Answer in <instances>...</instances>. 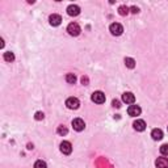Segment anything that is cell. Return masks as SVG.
<instances>
[{"mask_svg":"<svg viewBox=\"0 0 168 168\" xmlns=\"http://www.w3.org/2000/svg\"><path fill=\"white\" fill-rule=\"evenodd\" d=\"M61 151L63 152L64 155H70L72 152V144L70 142H67V141H63L61 143Z\"/></svg>","mask_w":168,"mask_h":168,"instance_id":"obj_5","label":"cell"},{"mask_svg":"<svg viewBox=\"0 0 168 168\" xmlns=\"http://www.w3.org/2000/svg\"><path fill=\"white\" fill-rule=\"evenodd\" d=\"M122 101L126 104H133L135 101V96L131 92H125L122 95Z\"/></svg>","mask_w":168,"mask_h":168,"instance_id":"obj_8","label":"cell"},{"mask_svg":"<svg viewBox=\"0 0 168 168\" xmlns=\"http://www.w3.org/2000/svg\"><path fill=\"white\" fill-rule=\"evenodd\" d=\"M125 64L129 68H134L135 67V61L133 59V58H125Z\"/></svg>","mask_w":168,"mask_h":168,"instance_id":"obj_15","label":"cell"},{"mask_svg":"<svg viewBox=\"0 0 168 168\" xmlns=\"http://www.w3.org/2000/svg\"><path fill=\"white\" fill-rule=\"evenodd\" d=\"M57 133L59 134V135H66V134L68 133V130H67V127H66V126L61 125V126H58V129H57Z\"/></svg>","mask_w":168,"mask_h":168,"instance_id":"obj_18","label":"cell"},{"mask_svg":"<svg viewBox=\"0 0 168 168\" xmlns=\"http://www.w3.org/2000/svg\"><path fill=\"white\" fill-rule=\"evenodd\" d=\"M72 127H74L76 131H82L85 127V123L82 118H75L74 121H72Z\"/></svg>","mask_w":168,"mask_h":168,"instance_id":"obj_6","label":"cell"},{"mask_svg":"<svg viewBox=\"0 0 168 168\" xmlns=\"http://www.w3.org/2000/svg\"><path fill=\"white\" fill-rule=\"evenodd\" d=\"M91 100L93 101V103H96V104H103V103H105V95L101 91H96V92L92 93Z\"/></svg>","mask_w":168,"mask_h":168,"instance_id":"obj_2","label":"cell"},{"mask_svg":"<svg viewBox=\"0 0 168 168\" xmlns=\"http://www.w3.org/2000/svg\"><path fill=\"white\" fill-rule=\"evenodd\" d=\"M133 126L137 131H143L146 129V122L143 120H137L134 123H133Z\"/></svg>","mask_w":168,"mask_h":168,"instance_id":"obj_12","label":"cell"},{"mask_svg":"<svg viewBox=\"0 0 168 168\" xmlns=\"http://www.w3.org/2000/svg\"><path fill=\"white\" fill-rule=\"evenodd\" d=\"M3 58H4L5 62H13L14 61V54L12 51H7V53H4Z\"/></svg>","mask_w":168,"mask_h":168,"instance_id":"obj_14","label":"cell"},{"mask_svg":"<svg viewBox=\"0 0 168 168\" xmlns=\"http://www.w3.org/2000/svg\"><path fill=\"white\" fill-rule=\"evenodd\" d=\"M67 13L70 14V16H78V14L80 13V8L76 4H71V5L67 7Z\"/></svg>","mask_w":168,"mask_h":168,"instance_id":"obj_10","label":"cell"},{"mask_svg":"<svg viewBox=\"0 0 168 168\" xmlns=\"http://www.w3.org/2000/svg\"><path fill=\"white\" fill-rule=\"evenodd\" d=\"M141 112H142V109H141V106H138V105H130L129 109H127V113H129V116H131V117L139 116Z\"/></svg>","mask_w":168,"mask_h":168,"instance_id":"obj_7","label":"cell"},{"mask_svg":"<svg viewBox=\"0 0 168 168\" xmlns=\"http://www.w3.org/2000/svg\"><path fill=\"white\" fill-rule=\"evenodd\" d=\"M130 11L131 12H133V13H138V12H139V8H138V7H131V8H130Z\"/></svg>","mask_w":168,"mask_h":168,"instance_id":"obj_22","label":"cell"},{"mask_svg":"<svg viewBox=\"0 0 168 168\" xmlns=\"http://www.w3.org/2000/svg\"><path fill=\"white\" fill-rule=\"evenodd\" d=\"M129 11H130V8L126 7V5H121L118 8V13L121 14V16H126V14L129 13Z\"/></svg>","mask_w":168,"mask_h":168,"instance_id":"obj_16","label":"cell"},{"mask_svg":"<svg viewBox=\"0 0 168 168\" xmlns=\"http://www.w3.org/2000/svg\"><path fill=\"white\" fill-rule=\"evenodd\" d=\"M67 32H68L70 35H74V37H76V35L80 34L82 29H80V26H79L78 23H71V24H68V26H67Z\"/></svg>","mask_w":168,"mask_h":168,"instance_id":"obj_1","label":"cell"},{"mask_svg":"<svg viewBox=\"0 0 168 168\" xmlns=\"http://www.w3.org/2000/svg\"><path fill=\"white\" fill-rule=\"evenodd\" d=\"M160 154L162 155H168V144L160 146Z\"/></svg>","mask_w":168,"mask_h":168,"instance_id":"obj_20","label":"cell"},{"mask_svg":"<svg viewBox=\"0 0 168 168\" xmlns=\"http://www.w3.org/2000/svg\"><path fill=\"white\" fill-rule=\"evenodd\" d=\"M49 23L50 25H53V26H58L61 23H62V17L59 16V14H51V16L49 17Z\"/></svg>","mask_w":168,"mask_h":168,"instance_id":"obj_9","label":"cell"},{"mask_svg":"<svg viewBox=\"0 0 168 168\" xmlns=\"http://www.w3.org/2000/svg\"><path fill=\"white\" fill-rule=\"evenodd\" d=\"M156 168H168V159L167 158H158L155 162Z\"/></svg>","mask_w":168,"mask_h":168,"instance_id":"obj_11","label":"cell"},{"mask_svg":"<svg viewBox=\"0 0 168 168\" xmlns=\"http://www.w3.org/2000/svg\"><path fill=\"white\" fill-rule=\"evenodd\" d=\"M34 118L37 121H41V120L45 118V114H43L42 112H37V113H35V116H34Z\"/></svg>","mask_w":168,"mask_h":168,"instance_id":"obj_21","label":"cell"},{"mask_svg":"<svg viewBox=\"0 0 168 168\" xmlns=\"http://www.w3.org/2000/svg\"><path fill=\"white\" fill-rule=\"evenodd\" d=\"M66 105H67L68 109H78L80 105V101L76 97H68L66 100Z\"/></svg>","mask_w":168,"mask_h":168,"instance_id":"obj_4","label":"cell"},{"mask_svg":"<svg viewBox=\"0 0 168 168\" xmlns=\"http://www.w3.org/2000/svg\"><path fill=\"white\" fill-rule=\"evenodd\" d=\"M66 82L70 83V84H75L76 76H75L74 74H67V75H66Z\"/></svg>","mask_w":168,"mask_h":168,"instance_id":"obj_17","label":"cell"},{"mask_svg":"<svg viewBox=\"0 0 168 168\" xmlns=\"http://www.w3.org/2000/svg\"><path fill=\"white\" fill-rule=\"evenodd\" d=\"M109 30H111V33L113 35H121L122 32H123V26L118 23H113V24H111V26H109Z\"/></svg>","mask_w":168,"mask_h":168,"instance_id":"obj_3","label":"cell"},{"mask_svg":"<svg viewBox=\"0 0 168 168\" xmlns=\"http://www.w3.org/2000/svg\"><path fill=\"white\" fill-rule=\"evenodd\" d=\"M151 137H152V139L154 141H160L163 138V131L160 129H154L151 131Z\"/></svg>","mask_w":168,"mask_h":168,"instance_id":"obj_13","label":"cell"},{"mask_svg":"<svg viewBox=\"0 0 168 168\" xmlns=\"http://www.w3.org/2000/svg\"><path fill=\"white\" fill-rule=\"evenodd\" d=\"M34 168H47V165L43 160H37V162L34 163Z\"/></svg>","mask_w":168,"mask_h":168,"instance_id":"obj_19","label":"cell"},{"mask_svg":"<svg viewBox=\"0 0 168 168\" xmlns=\"http://www.w3.org/2000/svg\"><path fill=\"white\" fill-rule=\"evenodd\" d=\"M82 83H83V84H87V83H88V78H84V76H83V78H82Z\"/></svg>","mask_w":168,"mask_h":168,"instance_id":"obj_24","label":"cell"},{"mask_svg":"<svg viewBox=\"0 0 168 168\" xmlns=\"http://www.w3.org/2000/svg\"><path fill=\"white\" fill-rule=\"evenodd\" d=\"M113 106H116V108H120V106H121V105H120V101L113 100Z\"/></svg>","mask_w":168,"mask_h":168,"instance_id":"obj_23","label":"cell"}]
</instances>
